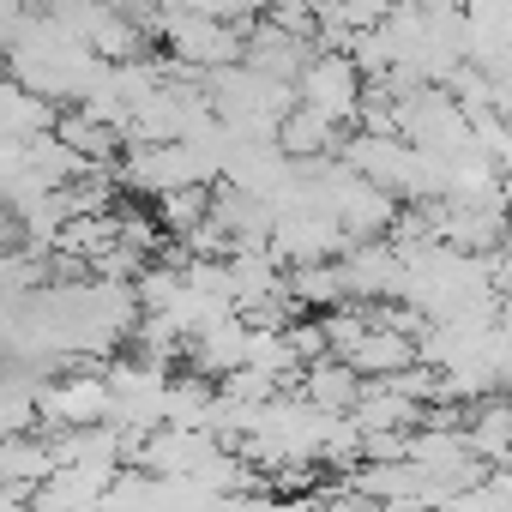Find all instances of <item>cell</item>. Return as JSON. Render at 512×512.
Instances as JSON below:
<instances>
[{
  "label": "cell",
  "instance_id": "cell-1",
  "mask_svg": "<svg viewBox=\"0 0 512 512\" xmlns=\"http://www.w3.org/2000/svg\"><path fill=\"white\" fill-rule=\"evenodd\" d=\"M362 91H368V79L356 73V61H350V55H314V61H308V73L296 79V103H302V109H314V115H326L332 127H338V121H356Z\"/></svg>",
  "mask_w": 512,
  "mask_h": 512
}]
</instances>
